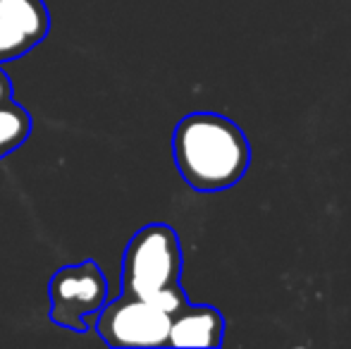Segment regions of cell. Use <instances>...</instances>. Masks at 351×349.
Returning <instances> with one entry per match:
<instances>
[{
    "label": "cell",
    "instance_id": "cell-4",
    "mask_svg": "<svg viewBox=\"0 0 351 349\" xmlns=\"http://www.w3.org/2000/svg\"><path fill=\"white\" fill-rule=\"evenodd\" d=\"M172 316L158 304L122 294L106 302L93 318L98 337L108 347H167Z\"/></svg>",
    "mask_w": 351,
    "mask_h": 349
},
{
    "label": "cell",
    "instance_id": "cell-6",
    "mask_svg": "<svg viewBox=\"0 0 351 349\" xmlns=\"http://www.w3.org/2000/svg\"><path fill=\"white\" fill-rule=\"evenodd\" d=\"M0 17L17 27L34 46L51 32V12L43 0H0Z\"/></svg>",
    "mask_w": 351,
    "mask_h": 349
},
{
    "label": "cell",
    "instance_id": "cell-8",
    "mask_svg": "<svg viewBox=\"0 0 351 349\" xmlns=\"http://www.w3.org/2000/svg\"><path fill=\"white\" fill-rule=\"evenodd\" d=\"M32 48H36V46H34L17 27H12V24L0 17V62L27 56Z\"/></svg>",
    "mask_w": 351,
    "mask_h": 349
},
{
    "label": "cell",
    "instance_id": "cell-7",
    "mask_svg": "<svg viewBox=\"0 0 351 349\" xmlns=\"http://www.w3.org/2000/svg\"><path fill=\"white\" fill-rule=\"evenodd\" d=\"M32 115L27 108L10 101L0 106V158L17 151L32 134Z\"/></svg>",
    "mask_w": 351,
    "mask_h": 349
},
{
    "label": "cell",
    "instance_id": "cell-1",
    "mask_svg": "<svg viewBox=\"0 0 351 349\" xmlns=\"http://www.w3.org/2000/svg\"><path fill=\"white\" fill-rule=\"evenodd\" d=\"M172 156L182 180L196 191L234 186L251 163V146L239 125L217 112H191L172 134Z\"/></svg>",
    "mask_w": 351,
    "mask_h": 349
},
{
    "label": "cell",
    "instance_id": "cell-3",
    "mask_svg": "<svg viewBox=\"0 0 351 349\" xmlns=\"http://www.w3.org/2000/svg\"><path fill=\"white\" fill-rule=\"evenodd\" d=\"M51 321L72 333H86L96 313L108 302V280L96 261L62 265L48 285Z\"/></svg>",
    "mask_w": 351,
    "mask_h": 349
},
{
    "label": "cell",
    "instance_id": "cell-5",
    "mask_svg": "<svg viewBox=\"0 0 351 349\" xmlns=\"http://www.w3.org/2000/svg\"><path fill=\"white\" fill-rule=\"evenodd\" d=\"M225 340V318L215 306L186 304L172 316L167 347H220Z\"/></svg>",
    "mask_w": 351,
    "mask_h": 349
},
{
    "label": "cell",
    "instance_id": "cell-2",
    "mask_svg": "<svg viewBox=\"0 0 351 349\" xmlns=\"http://www.w3.org/2000/svg\"><path fill=\"white\" fill-rule=\"evenodd\" d=\"M182 278V247L165 223H151L130 239L122 256V294L141 297L175 316L189 304Z\"/></svg>",
    "mask_w": 351,
    "mask_h": 349
},
{
    "label": "cell",
    "instance_id": "cell-9",
    "mask_svg": "<svg viewBox=\"0 0 351 349\" xmlns=\"http://www.w3.org/2000/svg\"><path fill=\"white\" fill-rule=\"evenodd\" d=\"M10 101H14L12 80H10V75L3 70V65H0V106H3V103H10Z\"/></svg>",
    "mask_w": 351,
    "mask_h": 349
}]
</instances>
